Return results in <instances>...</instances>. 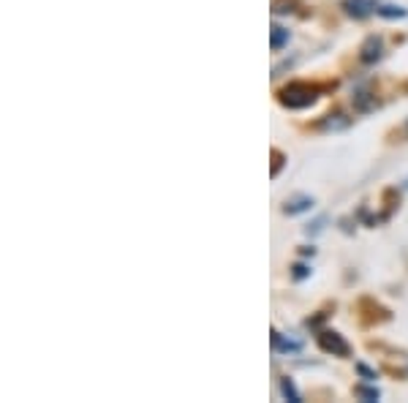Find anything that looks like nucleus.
<instances>
[{"mask_svg":"<svg viewBox=\"0 0 408 403\" xmlns=\"http://www.w3.org/2000/svg\"><path fill=\"white\" fill-rule=\"evenodd\" d=\"M318 98V88L310 85V82H291L286 85L281 93H278V101L288 109H305L310 104H316Z\"/></svg>","mask_w":408,"mask_h":403,"instance_id":"f257e3e1","label":"nucleus"},{"mask_svg":"<svg viewBox=\"0 0 408 403\" xmlns=\"http://www.w3.org/2000/svg\"><path fill=\"white\" fill-rule=\"evenodd\" d=\"M318 346L333 357H348L351 355V343H348L340 333H335V330H321V333H318Z\"/></svg>","mask_w":408,"mask_h":403,"instance_id":"f03ea898","label":"nucleus"},{"mask_svg":"<svg viewBox=\"0 0 408 403\" xmlns=\"http://www.w3.org/2000/svg\"><path fill=\"white\" fill-rule=\"evenodd\" d=\"M343 9H346V14L354 16V19H367V16L378 14L376 0H343Z\"/></svg>","mask_w":408,"mask_h":403,"instance_id":"7ed1b4c3","label":"nucleus"},{"mask_svg":"<svg viewBox=\"0 0 408 403\" xmlns=\"http://www.w3.org/2000/svg\"><path fill=\"white\" fill-rule=\"evenodd\" d=\"M360 52H362L360 58H362L365 63H376L378 58H381V52H384V44H381V38H378V36H367Z\"/></svg>","mask_w":408,"mask_h":403,"instance_id":"20e7f679","label":"nucleus"},{"mask_svg":"<svg viewBox=\"0 0 408 403\" xmlns=\"http://www.w3.org/2000/svg\"><path fill=\"white\" fill-rule=\"evenodd\" d=\"M313 207V197H294L283 204V213L286 216H300V213H308Z\"/></svg>","mask_w":408,"mask_h":403,"instance_id":"39448f33","label":"nucleus"},{"mask_svg":"<svg viewBox=\"0 0 408 403\" xmlns=\"http://www.w3.org/2000/svg\"><path fill=\"white\" fill-rule=\"evenodd\" d=\"M288 44V31L286 28H281V25H272L270 31V47L272 52H281V49Z\"/></svg>","mask_w":408,"mask_h":403,"instance_id":"423d86ee","label":"nucleus"},{"mask_svg":"<svg viewBox=\"0 0 408 403\" xmlns=\"http://www.w3.org/2000/svg\"><path fill=\"white\" fill-rule=\"evenodd\" d=\"M272 343H275V349H278V352H300V349H303V343L288 341V338H283L278 330H272Z\"/></svg>","mask_w":408,"mask_h":403,"instance_id":"0eeeda50","label":"nucleus"},{"mask_svg":"<svg viewBox=\"0 0 408 403\" xmlns=\"http://www.w3.org/2000/svg\"><path fill=\"white\" fill-rule=\"evenodd\" d=\"M378 16H384V19H400V16H408V9L394 6V3H381L378 6Z\"/></svg>","mask_w":408,"mask_h":403,"instance_id":"6e6552de","label":"nucleus"},{"mask_svg":"<svg viewBox=\"0 0 408 403\" xmlns=\"http://www.w3.org/2000/svg\"><path fill=\"white\" fill-rule=\"evenodd\" d=\"M281 392L286 395L288 401H294V403L303 401V395H300V392L294 389V382H291V379H283V382H281Z\"/></svg>","mask_w":408,"mask_h":403,"instance_id":"1a4fd4ad","label":"nucleus"},{"mask_svg":"<svg viewBox=\"0 0 408 403\" xmlns=\"http://www.w3.org/2000/svg\"><path fill=\"white\" fill-rule=\"evenodd\" d=\"M354 392H357L362 401H378V398H381V389H378V387H365V384H360Z\"/></svg>","mask_w":408,"mask_h":403,"instance_id":"9d476101","label":"nucleus"},{"mask_svg":"<svg viewBox=\"0 0 408 403\" xmlns=\"http://www.w3.org/2000/svg\"><path fill=\"white\" fill-rule=\"evenodd\" d=\"M338 117H340V115H327V120H324V128H346L348 125V120L346 117H343V120H338Z\"/></svg>","mask_w":408,"mask_h":403,"instance_id":"9b49d317","label":"nucleus"},{"mask_svg":"<svg viewBox=\"0 0 408 403\" xmlns=\"http://www.w3.org/2000/svg\"><path fill=\"white\" fill-rule=\"evenodd\" d=\"M281 167H283V153H281V150H272V177L281 172Z\"/></svg>","mask_w":408,"mask_h":403,"instance_id":"f8f14e48","label":"nucleus"},{"mask_svg":"<svg viewBox=\"0 0 408 403\" xmlns=\"http://www.w3.org/2000/svg\"><path fill=\"white\" fill-rule=\"evenodd\" d=\"M324 224H327V218H318V221H313V224H310L305 232H308V234H318L321 229H324Z\"/></svg>","mask_w":408,"mask_h":403,"instance_id":"ddd939ff","label":"nucleus"},{"mask_svg":"<svg viewBox=\"0 0 408 403\" xmlns=\"http://www.w3.org/2000/svg\"><path fill=\"white\" fill-rule=\"evenodd\" d=\"M305 276H308V267H305V264H297V267H294V278H305Z\"/></svg>","mask_w":408,"mask_h":403,"instance_id":"4468645a","label":"nucleus"},{"mask_svg":"<svg viewBox=\"0 0 408 403\" xmlns=\"http://www.w3.org/2000/svg\"><path fill=\"white\" fill-rule=\"evenodd\" d=\"M360 373H362L365 379H376V373L370 371V368H365V365H360Z\"/></svg>","mask_w":408,"mask_h":403,"instance_id":"2eb2a0df","label":"nucleus"},{"mask_svg":"<svg viewBox=\"0 0 408 403\" xmlns=\"http://www.w3.org/2000/svg\"><path fill=\"white\" fill-rule=\"evenodd\" d=\"M406 188H408V180H406Z\"/></svg>","mask_w":408,"mask_h":403,"instance_id":"dca6fc26","label":"nucleus"}]
</instances>
